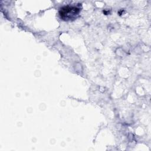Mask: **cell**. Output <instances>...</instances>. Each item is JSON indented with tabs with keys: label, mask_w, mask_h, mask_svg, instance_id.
<instances>
[{
	"label": "cell",
	"mask_w": 151,
	"mask_h": 151,
	"mask_svg": "<svg viewBox=\"0 0 151 151\" xmlns=\"http://www.w3.org/2000/svg\"><path fill=\"white\" fill-rule=\"evenodd\" d=\"M80 9L76 6H64L60 10V15L64 20H70L74 18L78 14Z\"/></svg>",
	"instance_id": "6da1fadb"
}]
</instances>
